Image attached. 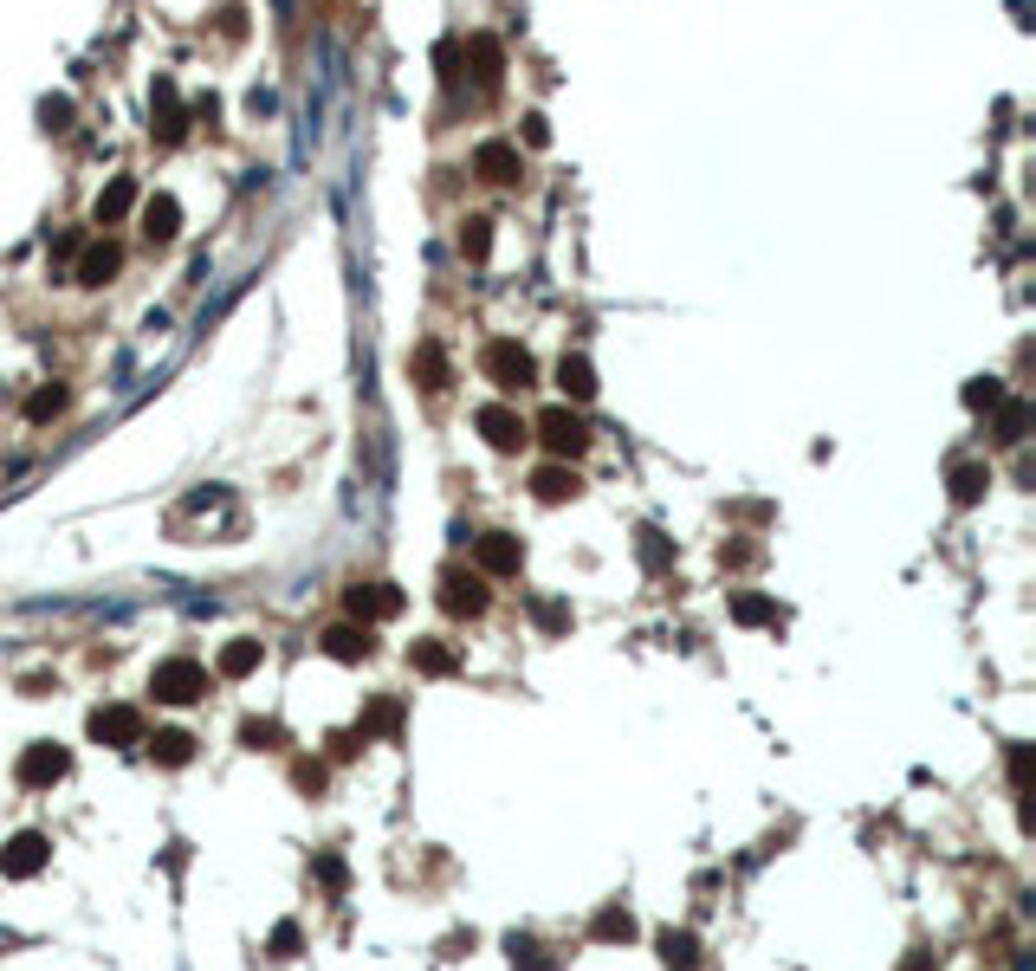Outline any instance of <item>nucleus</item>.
<instances>
[{
	"mask_svg": "<svg viewBox=\"0 0 1036 971\" xmlns=\"http://www.w3.org/2000/svg\"><path fill=\"white\" fill-rule=\"evenodd\" d=\"M577 473H570V467H538V480H531V492H538V499L544 505H564V499H577Z\"/></svg>",
	"mask_w": 1036,
	"mask_h": 971,
	"instance_id": "nucleus-17",
	"label": "nucleus"
},
{
	"mask_svg": "<svg viewBox=\"0 0 1036 971\" xmlns=\"http://www.w3.org/2000/svg\"><path fill=\"white\" fill-rule=\"evenodd\" d=\"M473 169H480V182H518V143H480L473 149Z\"/></svg>",
	"mask_w": 1036,
	"mask_h": 971,
	"instance_id": "nucleus-13",
	"label": "nucleus"
},
{
	"mask_svg": "<svg viewBox=\"0 0 1036 971\" xmlns=\"http://www.w3.org/2000/svg\"><path fill=\"white\" fill-rule=\"evenodd\" d=\"M143 745H149L156 764H188V758H195V738H188V732H156V738H143Z\"/></svg>",
	"mask_w": 1036,
	"mask_h": 971,
	"instance_id": "nucleus-20",
	"label": "nucleus"
},
{
	"mask_svg": "<svg viewBox=\"0 0 1036 971\" xmlns=\"http://www.w3.org/2000/svg\"><path fill=\"white\" fill-rule=\"evenodd\" d=\"M460 253H467V259H486V253H493V221H480V214H473V221L460 227Z\"/></svg>",
	"mask_w": 1036,
	"mask_h": 971,
	"instance_id": "nucleus-27",
	"label": "nucleus"
},
{
	"mask_svg": "<svg viewBox=\"0 0 1036 971\" xmlns=\"http://www.w3.org/2000/svg\"><path fill=\"white\" fill-rule=\"evenodd\" d=\"M408 667H415V674H454V654H447L441 641H415V648H408Z\"/></svg>",
	"mask_w": 1036,
	"mask_h": 971,
	"instance_id": "nucleus-23",
	"label": "nucleus"
},
{
	"mask_svg": "<svg viewBox=\"0 0 1036 971\" xmlns=\"http://www.w3.org/2000/svg\"><path fill=\"white\" fill-rule=\"evenodd\" d=\"M65 117H72V104H65V98H52V104H46V123H52V130H65Z\"/></svg>",
	"mask_w": 1036,
	"mask_h": 971,
	"instance_id": "nucleus-42",
	"label": "nucleus"
},
{
	"mask_svg": "<svg viewBox=\"0 0 1036 971\" xmlns=\"http://www.w3.org/2000/svg\"><path fill=\"white\" fill-rule=\"evenodd\" d=\"M965 402H972V408H998V402H1004V389L985 376V382H972V389H965Z\"/></svg>",
	"mask_w": 1036,
	"mask_h": 971,
	"instance_id": "nucleus-34",
	"label": "nucleus"
},
{
	"mask_svg": "<svg viewBox=\"0 0 1036 971\" xmlns=\"http://www.w3.org/2000/svg\"><path fill=\"white\" fill-rule=\"evenodd\" d=\"M149 117H156V136H182L188 117H182V91H175V78H156V91H149Z\"/></svg>",
	"mask_w": 1036,
	"mask_h": 971,
	"instance_id": "nucleus-11",
	"label": "nucleus"
},
{
	"mask_svg": "<svg viewBox=\"0 0 1036 971\" xmlns=\"http://www.w3.org/2000/svg\"><path fill=\"white\" fill-rule=\"evenodd\" d=\"M642 557H648V570H661V564H667V544L654 538V531H642Z\"/></svg>",
	"mask_w": 1036,
	"mask_h": 971,
	"instance_id": "nucleus-40",
	"label": "nucleus"
},
{
	"mask_svg": "<svg viewBox=\"0 0 1036 971\" xmlns=\"http://www.w3.org/2000/svg\"><path fill=\"white\" fill-rule=\"evenodd\" d=\"M518 564H525V544L512 531H486L480 538V577H518Z\"/></svg>",
	"mask_w": 1036,
	"mask_h": 971,
	"instance_id": "nucleus-10",
	"label": "nucleus"
},
{
	"mask_svg": "<svg viewBox=\"0 0 1036 971\" xmlns=\"http://www.w3.org/2000/svg\"><path fill=\"white\" fill-rule=\"evenodd\" d=\"M318 881H324V887H344V861L324 855V861H318Z\"/></svg>",
	"mask_w": 1036,
	"mask_h": 971,
	"instance_id": "nucleus-41",
	"label": "nucleus"
},
{
	"mask_svg": "<svg viewBox=\"0 0 1036 971\" xmlns=\"http://www.w3.org/2000/svg\"><path fill=\"white\" fill-rule=\"evenodd\" d=\"M985 486H991L985 460H959V467H952V499H959V505H978V499H985Z\"/></svg>",
	"mask_w": 1036,
	"mask_h": 971,
	"instance_id": "nucleus-16",
	"label": "nucleus"
},
{
	"mask_svg": "<svg viewBox=\"0 0 1036 971\" xmlns=\"http://www.w3.org/2000/svg\"><path fill=\"white\" fill-rule=\"evenodd\" d=\"M124 266V253H117L111 240H98V246H85V259H78V285H104L111 272Z\"/></svg>",
	"mask_w": 1036,
	"mask_h": 971,
	"instance_id": "nucleus-15",
	"label": "nucleus"
},
{
	"mask_svg": "<svg viewBox=\"0 0 1036 971\" xmlns=\"http://www.w3.org/2000/svg\"><path fill=\"white\" fill-rule=\"evenodd\" d=\"M292 784H298V790H324V764H311V758L292 764Z\"/></svg>",
	"mask_w": 1036,
	"mask_h": 971,
	"instance_id": "nucleus-36",
	"label": "nucleus"
},
{
	"mask_svg": "<svg viewBox=\"0 0 1036 971\" xmlns=\"http://www.w3.org/2000/svg\"><path fill=\"white\" fill-rule=\"evenodd\" d=\"M557 389H564L570 402H590V395H596V369L583 357H564V363H557Z\"/></svg>",
	"mask_w": 1036,
	"mask_h": 971,
	"instance_id": "nucleus-18",
	"label": "nucleus"
},
{
	"mask_svg": "<svg viewBox=\"0 0 1036 971\" xmlns=\"http://www.w3.org/2000/svg\"><path fill=\"white\" fill-rule=\"evenodd\" d=\"M344 609H350V622L370 628V622H389V615L402 609V596H395L389 583H350V590H344Z\"/></svg>",
	"mask_w": 1036,
	"mask_h": 971,
	"instance_id": "nucleus-5",
	"label": "nucleus"
},
{
	"mask_svg": "<svg viewBox=\"0 0 1036 971\" xmlns=\"http://www.w3.org/2000/svg\"><path fill=\"white\" fill-rule=\"evenodd\" d=\"M473 428H480V434H486V441H493V447H499V454H518V447H525V441H531V428H525V415H518V408H506V402H486V408H480V415H473Z\"/></svg>",
	"mask_w": 1036,
	"mask_h": 971,
	"instance_id": "nucleus-3",
	"label": "nucleus"
},
{
	"mask_svg": "<svg viewBox=\"0 0 1036 971\" xmlns=\"http://www.w3.org/2000/svg\"><path fill=\"white\" fill-rule=\"evenodd\" d=\"M1011 790H1017V797L1030 790V751L1024 745H1017V758H1011Z\"/></svg>",
	"mask_w": 1036,
	"mask_h": 971,
	"instance_id": "nucleus-39",
	"label": "nucleus"
},
{
	"mask_svg": "<svg viewBox=\"0 0 1036 971\" xmlns=\"http://www.w3.org/2000/svg\"><path fill=\"white\" fill-rule=\"evenodd\" d=\"M486 603H493V596H486V577H480V570H441V609L447 615H486Z\"/></svg>",
	"mask_w": 1036,
	"mask_h": 971,
	"instance_id": "nucleus-2",
	"label": "nucleus"
},
{
	"mask_svg": "<svg viewBox=\"0 0 1036 971\" xmlns=\"http://www.w3.org/2000/svg\"><path fill=\"white\" fill-rule=\"evenodd\" d=\"M467 52H473V65H480V85H499V72H506V52H499V39L473 33V39H467Z\"/></svg>",
	"mask_w": 1036,
	"mask_h": 971,
	"instance_id": "nucleus-19",
	"label": "nucleus"
},
{
	"mask_svg": "<svg viewBox=\"0 0 1036 971\" xmlns=\"http://www.w3.org/2000/svg\"><path fill=\"white\" fill-rule=\"evenodd\" d=\"M292 952H298V926H292V920H285V926H279V933H272V959H292Z\"/></svg>",
	"mask_w": 1036,
	"mask_h": 971,
	"instance_id": "nucleus-37",
	"label": "nucleus"
},
{
	"mask_svg": "<svg viewBox=\"0 0 1036 971\" xmlns=\"http://www.w3.org/2000/svg\"><path fill=\"white\" fill-rule=\"evenodd\" d=\"M149 693L169 706H195L201 693H208V667L188 661V654H175V661H156V674H149Z\"/></svg>",
	"mask_w": 1036,
	"mask_h": 971,
	"instance_id": "nucleus-1",
	"label": "nucleus"
},
{
	"mask_svg": "<svg viewBox=\"0 0 1036 971\" xmlns=\"http://www.w3.org/2000/svg\"><path fill=\"white\" fill-rule=\"evenodd\" d=\"M901 971H933V952H920V959H907Z\"/></svg>",
	"mask_w": 1036,
	"mask_h": 971,
	"instance_id": "nucleus-43",
	"label": "nucleus"
},
{
	"mask_svg": "<svg viewBox=\"0 0 1036 971\" xmlns=\"http://www.w3.org/2000/svg\"><path fill=\"white\" fill-rule=\"evenodd\" d=\"M39 868H46V836H39V829H20V836L0 849V874H7V881H26V874H39Z\"/></svg>",
	"mask_w": 1036,
	"mask_h": 971,
	"instance_id": "nucleus-8",
	"label": "nucleus"
},
{
	"mask_svg": "<svg viewBox=\"0 0 1036 971\" xmlns=\"http://www.w3.org/2000/svg\"><path fill=\"white\" fill-rule=\"evenodd\" d=\"M240 745H247V751H272V745H279V726H272V719H247V726H240Z\"/></svg>",
	"mask_w": 1036,
	"mask_h": 971,
	"instance_id": "nucleus-31",
	"label": "nucleus"
},
{
	"mask_svg": "<svg viewBox=\"0 0 1036 971\" xmlns=\"http://www.w3.org/2000/svg\"><path fill=\"white\" fill-rule=\"evenodd\" d=\"M661 952H667V965H693V933H661Z\"/></svg>",
	"mask_w": 1036,
	"mask_h": 971,
	"instance_id": "nucleus-32",
	"label": "nucleus"
},
{
	"mask_svg": "<svg viewBox=\"0 0 1036 971\" xmlns=\"http://www.w3.org/2000/svg\"><path fill=\"white\" fill-rule=\"evenodd\" d=\"M590 933H596V939H609V946H616V939L629 946V939H635V920H629L622 907H603V913H596V926H590Z\"/></svg>",
	"mask_w": 1036,
	"mask_h": 971,
	"instance_id": "nucleus-25",
	"label": "nucleus"
},
{
	"mask_svg": "<svg viewBox=\"0 0 1036 971\" xmlns=\"http://www.w3.org/2000/svg\"><path fill=\"white\" fill-rule=\"evenodd\" d=\"M486 376H493L499 389H531V357L499 337V344H486Z\"/></svg>",
	"mask_w": 1036,
	"mask_h": 971,
	"instance_id": "nucleus-9",
	"label": "nucleus"
},
{
	"mask_svg": "<svg viewBox=\"0 0 1036 971\" xmlns=\"http://www.w3.org/2000/svg\"><path fill=\"white\" fill-rule=\"evenodd\" d=\"M531 615H538L551 635H557V628H570V609H564V603H531Z\"/></svg>",
	"mask_w": 1036,
	"mask_h": 971,
	"instance_id": "nucleus-35",
	"label": "nucleus"
},
{
	"mask_svg": "<svg viewBox=\"0 0 1036 971\" xmlns=\"http://www.w3.org/2000/svg\"><path fill=\"white\" fill-rule=\"evenodd\" d=\"M130 201H136V182H130V175H117V182L98 195V221H124Z\"/></svg>",
	"mask_w": 1036,
	"mask_h": 971,
	"instance_id": "nucleus-22",
	"label": "nucleus"
},
{
	"mask_svg": "<svg viewBox=\"0 0 1036 971\" xmlns=\"http://www.w3.org/2000/svg\"><path fill=\"white\" fill-rule=\"evenodd\" d=\"M408 369H421V382L428 389H447V357L434 344H415V357H408Z\"/></svg>",
	"mask_w": 1036,
	"mask_h": 971,
	"instance_id": "nucleus-24",
	"label": "nucleus"
},
{
	"mask_svg": "<svg viewBox=\"0 0 1036 971\" xmlns=\"http://www.w3.org/2000/svg\"><path fill=\"white\" fill-rule=\"evenodd\" d=\"M259 667V641H227L221 648V680H247Z\"/></svg>",
	"mask_w": 1036,
	"mask_h": 971,
	"instance_id": "nucleus-21",
	"label": "nucleus"
},
{
	"mask_svg": "<svg viewBox=\"0 0 1036 971\" xmlns=\"http://www.w3.org/2000/svg\"><path fill=\"white\" fill-rule=\"evenodd\" d=\"M506 952H512V965H525V971H557L551 959H538V952H544L538 939H518V933H512V939H506Z\"/></svg>",
	"mask_w": 1036,
	"mask_h": 971,
	"instance_id": "nucleus-29",
	"label": "nucleus"
},
{
	"mask_svg": "<svg viewBox=\"0 0 1036 971\" xmlns=\"http://www.w3.org/2000/svg\"><path fill=\"white\" fill-rule=\"evenodd\" d=\"M538 434H544V447H551L557 460L583 454V441H590V428H583V415H570V408H544V415H538Z\"/></svg>",
	"mask_w": 1036,
	"mask_h": 971,
	"instance_id": "nucleus-4",
	"label": "nucleus"
},
{
	"mask_svg": "<svg viewBox=\"0 0 1036 971\" xmlns=\"http://www.w3.org/2000/svg\"><path fill=\"white\" fill-rule=\"evenodd\" d=\"M91 738L98 745H143V713L136 706H98L91 713Z\"/></svg>",
	"mask_w": 1036,
	"mask_h": 971,
	"instance_id": "nucleus-7",
	"label": "nucleus"
},
{
	"mask_svg": "<svg viewBox=\"0 0 1036 971\" xmlns=\"http://www.w3.org/2000/svg\"><path fill=\"white\" fill-rule=\"evenodd\" d=\"M370 648H376V641H370V628H363V622L324 628V654H331V661H370Z\"/></svg>",
	"mask_w": 1036,
	"mask_h": 971,
	"instance_id": "nucleus-12",
	"label": "nucleus"
},
{
	"mask_svg": "<svg viewBox=\"0 0 1036 971\" xmlns=\"http://www.w3.org/2000/svg\"><path fill=\"white\" fill-rule=\"evenodd\" d=\"M732 615H739L745 628H758V622H777V603H771V596H739Z\"/></svg>",
	"mask_w": 1036,
	"mask_h": 971,
	"instance_id": "nucleus-28",
	"label": "nucleus"
},
{
	"mask_svg": "<svg viewBox=\"0 0 1036 971\" xmlns=\"http://www.w3.org/2000/svg\"><path fill=\"white\" fill-rule=\"evenodd\" d=\"M1024 434H1030V402H1004L998 408V441H1024Z\"/></svg>",
	"mask_w": 1036,
	"mask_h": 971,
	"instance_id": "nucleus-26",
	"label": "nucleus"
},
{
	"mask_svg": "<svg viewBox=\"0 0 1036 971\" xmlns=\"http://www.w3.org/2000/svg\"><path fill=\"white\" fill-rule=\"evenodd\" d=\"M363 745H370V738H363V732H337V738H331V758H357Z\"/></svg>",
	"mask_w": 1036,
	"mask_h": 971,
	"instance_id": "nucleus-38",
	"label": "nucleus"
},
{
	"mask_svg": "<svg viewBox=\"0 0 1036 971\" xmlns=\"http://www.w3.org/2000/svg\"><path fill=\"white\" fill-rule=\"evenodd\" d=\"M395 726H402V706H395V700H376L370 713H363V738H370V732H395Z\"/></svg>",
	"mask_w": 1036,
	"mask_h": 971,
	"instance_id": "nucleus-30",
	"label": "nucleus"
},
{
	"mask_svg": "<svg viewBox=\"0 0 1036 971\" xmlns=\"http://www.w3.org/2000/svg\"><path fill=\"white\" fill-rule=\"evenodd\" d=\"M65 408V389H39L33 402H26V421H46V415H59Z\"/></svg>",
	"mask_w": 1036,
	"mask_h": 971,
	"instance_id": "nucleus-33",
	"label": "nucleus"
},
{
	"mask_svg": "<svg viewBox=\"0 0 1036 971\" xmlns=\"http://www.w3.org/2000/svg\"><path fill=\"white\" fill-rule=\"evenodd\" d=\"M65 764H72V758H65L59 745H26L20 764H13V777H20L26 790H46V784H59V777H65Z\"/></svg>",
	"mask_w": 1036,
	"mask_h": 971,
	"instance_id": "nucleus-6",
	"label": "nucleus"
},
{
	"mask_svg": "<svg viewBox=\"0 0 1036 971\" xmlns=\"http://www.w3.org/2000/svg\"><path fill=\"white\" fill-rule=\"evenodd\" d=\"M143 234L149 240H175V234H182V208H175V195H149L143 201Z\"/></svg>",
	"mask_w": 1036,
	"mask_h": 971,
	"instance_id": "nucleus-14",
	"label": "nucleus"
}]
</instances>
